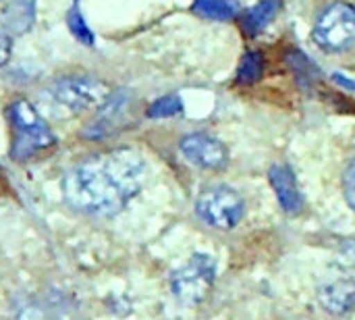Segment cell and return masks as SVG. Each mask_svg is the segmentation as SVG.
Segmentation results:
<instances>
[{
    "label": "cell",
    "instance_id": "obj_1",
    "mask_svg": "<svg viewBox=\"0 0 355 320\" xmlns=\"http://www.w3.org/2000/svg\"><path fill=\"white\" fill-rule=\"evenodd\" d=\"M146 179V162L133 150H112L98 154L62 179V194L77 212L110 219L127 208L141 192Z\"/></svg>",
    "mask_w": 355,
    "mask_h": 320
},
{
    "label": "cell",
    "instance_id": "obj_2",
    "mask_svg": "<svg viewBox=\"0 0 355 320\" xmlns=\"http://www.w3.org/2000/svg\"><path fill=\"white\" fill-rule=\"evenodd\" d=\"M10 123L15 129L10 156L17 160H27L54 144V133L50 131L48 123L40 117L31 102L23 98L10 104Z\"/></svg>",
    "mask_w": 355,
    "mask_h": 320
},
{
    "label": "cell",
    "instance_id": "obj_3",
    "mask_svg": "<svg viewBox=\"0 0 355 320\" xmlns=\"http://www.w3.org/2000/svg\"><path fill=\"white\" fill-rule=\"evenodd\" d=\"M48 94L58 106L67 108L73 115H79L85 110L102 108L112 96V90L106 81L98 77L69 75V77L56 79L48 87Z\"/></svg>",
    "mask_w": 355,
    "mask_h": 320
},
{
    "label": "cell",
    "instance_id": "obj_4",
    "mask_svg": "<svg viewBox=\"0 0 355 320\" xmlns=\"http://www.w3.org/2000/svg\"><path fill=\"white\" fill-rule=\"evenodd\" d=\"M196 212L208 227L216 231H233L245 217V200L229 185H212L200 194Z\"/></svg>",
    "mask_w": 355,
    "mask_h": 320
},
{
    "label": "cell",
    "instance_id": "obj_5",
    "mask_svg": "<svg viewBox=\"0 0 355 320\" xmlns=\"http://www.w3.org/2000/svg\"><path fill=\"white\" fill-rule=\"evenodd\" d=\"M312 37L324 52L337 54L355 46V6L349 2L329 4L316 19Z\"/></svg>",
    "mask_w": 355,
    "mask_h": 320
},
{
    "label": "cell",
    "instance_id": "obj_6",
    "mask_svg": "<svg viewBox=\"0 0 355 320\" xmlns=\"http://www.w3.org/2000/svg\"><path fill=\"white\" fill-rule=\"evenodd\" d=\"M216 279V262L208 254H193L181 269L171 275L173 296L187 306L202 304Z\"/></svg>",
    "mask_w": 355,
    "mask_h": 320
},
{
    "label": "cell",
    "instance_id": "obj_7",
    "mask_svg": "<svg viewBox=\"0 0 355 320\" xmlns=\"http://www.w3.org/2000/svg\"><path fill=\"white\" fill-rule=\"evenodd\" d=\"M318 300L331 314H347L355 308V264L341 262L324 271L318 281Z\"/></svg>",
    "mask_w": 355,
    "mask_h": 320
},
{
    "label": "cell",
    "instance_id": "obj_8",
    "mask_svg": "<svg viewBox=\"0 0 355 320\" xmlns=\"http://www.w3.org/2000/svg\"><path fill=\"white\" fill-rule=\"evenodd\" d=\"M179 150L187 162H191L200 169H206V171H220L229 162L227 146L220 140L206 135V133L185 135L179 144Z\"/></svg>",
    "mask_w": 355,
    "mask_h": 320
},
{
    "label": "cell",
    "instance_id": "obj_9",
    "mask_svg": "<svg viewBox=\"0 0 355 320\" xmlns=\"http://www.w3.org/2000/svg\"><path fill=\"white\" fill-rule=\"evenodd\" d=\"M268 181L279 198V204L283 206V210L287 214H300L304 210V196H302V190L297 185V179L293 175V171L283 165V162H277L270 167L268 171Z\"/></svg>",
    "mask_w": 355,
    "mask_h": 320
},
{
    "label": "cell",
    "instance_id": "obj_10",
    "mask_svg": "<svg viewBox=\"0 0 355 320\" xmlns=\"http://www.w3.org/2000/svg\"><path fill=\"white\" fill-rule=\"evenodd\" d=\"M35 23V0H10L2 12V27L12 35L27 33Z\"/></svg>",
    "mask_w": 355,
    "mask_h": 320
},
{
    "label": "cell",
    "instance_id": "obj_11",
    "mask_svg": "<svg viewBox=\"0 0 355 320\" xmlns=\"http://www.w3.org/2000/svg\"><path fill=\"white\" fill-rule=\"evenodd\" d=\"M279 8H281V0H260L256 6H252L250 10L241 15L243 33L250 37H256L258 33H262L266 25L277 17Z\"/></svg>",
    "mask_w": 355,
    "mask_h": 320
},
{
    "label": "cell",
    "instance_id": "obj_12",
    "mask_svg": "<svg viewBox=\"0 0 355 320\" xmlns=\"http://www.w3.org/2000/svg\"><path fill=\"white\" fill-rule=\"evenodd\" d=\"M191 10L204 19L231 21L239 12V4L235 0H196Z\"/></svg>",
    "mask_w": 355,
    "mask_h": 320
},
{
    "label": "cell",
    "instance_id": "obj_13",
    "mask_svg": "<svg viewBox=\"0 0 355 320\" xmlns=\"http://www.w3.org/2000/svg\"><path fill=\"white\" fill-rule=\"evenodd\" d=\"M264 75V56L258 50H250L243 54L239 69H237V81L243 85H252L256 81H260Z\"/></svg>",
    "mask_w": 355,
    "mask_h": 320
},
{
    "label": "cell",
    "instance_id": "obj_14",
    "mask_svg": "<svg viewBox=\"0 0 355 320\" xmlns=\"http://www.w3.org/2000/svg\"><path fill=\"white\" fill-rule=\"evenodd\" d=\"M67 23H69V29H71V33L75 35V40H77V42L85 44V46H94V42H96L94 31L89 29V25H87L85 17L81 15V10H79L77 6H73V8L69 10V15H67Z\"/></svg>",
    "mask_w": 355,
    "mask_h": 320
},
{
    "label": "cell",
    "instance_id": "obj_15",
    "mask_svg": "<svg viewBox=\"0 0 355 320\" xmlns=\"http://www.w3.org/2000/svg\"><path fill=\"white\" fill-rule=\"evenodd\" d=\"M183 110V102L177 94H168V96H162L158 98L156 102L150 104L148 108V117L152 119H168V117H175Z\"/></svg>",
    "mask_w": 355,
    "mask_h": 320
},
{
    "label": "cell",
    "instance_id": "obj_16",
    "mask_svg": "<svg viewBox=\"0 0 355 320\" xmlns=\"http://www.w3.org/2000/svg\"><path fill=\"white\" fill-rule=\"evenodd\" d=\"M343 196H345L349 208L355 210V160L349 162V167L343 173Z\"/></svg>",
    "mask_w": 355,
    "mask_h": 320
},
{
    "label": "cell",
    "instance_id": "obj_17",
    "mask_svg": "<svg viewBox=\"0 0 355 320\" xmlns=\"http://www.w3.org/2000/svg\"><path fill=\"white\" fill-rule=\"evenodd\" d=\"M12 54V33L0 25V67L8 65Z\"/></svg>",
    "mask_w": 355,
    "mask_h": 320
},
{
    "label": "cell",
    "instance_id": "obj_18",
    "mask_svg": "<svg viewBox=\"0 0 355 320\" xmlns=\"http://www.w3.org/2000/svg\"><path fill=\"white\" fill-rule=\"evenodd\" d=\"M343 256L347 258V262L355 264V239L343 242Z\"/></svg>",
    "mask_w": 355,
    "mask_h": 320
},
{
    "label": "cell",
    "instance_id": "obj_19",
    "mask_svg": "<svg viewBox=\"0 0 355 320\" xmlns=\"http://www.w3.org/2000/svg\"><path fill=\"white\" fill-rule=\"evenodd\" d=\"M335 81H337V83H343V85L349 87V90H355V83L354 81H347L345 75H335Z\"/></svg>",
    "mask_w": 355,
    "mask_h": 320
}]
</instances>
